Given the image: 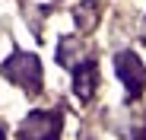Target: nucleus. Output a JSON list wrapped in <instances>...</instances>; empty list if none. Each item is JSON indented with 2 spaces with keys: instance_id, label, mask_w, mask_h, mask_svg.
<instances>
[{
  "instance_id": "f257e3e1",
  "label": "nucleus",
  "mask_w": 146,
  "mask_h": 140,
  "mask_svg": "<svg viewBox=\"0 0 146 140\" xmlns=\"http://www.w3.org/2000/svg\"><path fill=\"white\" fill-rule=\"evenodd\" d=\"M3 73H7V80L26 86L29 92H35V89L41 86V64H38L35 54H22V51L13 54V57L3 64Z\"/></svg>"
},
{
  "instance_id": "f03ea898",
  "label": "nucleus",
  "mask_w": 146,
  "mask_h": 140,
  "mask_svg": "<svg viewBox=\"0 0 146 140\" xmlns=\"http://www.w3.org/2000/svg\"><path fill=\"white\" fill-rule=\"evenodd\" d=\"M60 118L51 111H32L19 127V140H57Z\"/></svg>"
},
{
  "instance_id": "7ed1b4c3",
  "label": "nucleus",
  "mask_w": 146,
  "mask_h": 140,
  "mask_svg": "<svg viewBox=\"0 0 146 140\" xmlns=\"http://www.w3.org/2000/svg\"><path fill=\"white\" fill-rule=\"evenodd\" d=\"M114 67H117V77L127 86V96H140L143 86H146V67L140 64V57L130 54V51H121L114 57Z\"/></svg>"
},
{
  "instance_id": "20e7f679",
  "label": "nucleus",
  "mask_w": 146,
  "mask_h": 140,
  "mask_svg": "<svg viewBox=\"0 0 146 140\" xmlns=\"http://www.w3.org/2000/svg\"><path fill=\"white\" fill-rule=\"evenodd\" d=\"M57 61L70 70H76L80 64H86V45L76 41V38H64L60 48H57Z\"/></svg>"
},
{
  "instance_id": "39448f33",
  "label": "nucleus",
  "mask_w": 146,
  "mask_h": 140,
  "mask_svg": "<svg viewBox=\"0 0 146 140\" xmlns=\"http://www.w3.org/2000/svg\"><path fill=\"white\" fill-rule=\"evenodd\" d=\"M76 83H73V89H76V96L80 99H92V92H95V64H80L76 70Z\"/></svg>"
},
{
  "instance_id": "423d86ee",
  "label": "nucleus",
  "mask_w": 146,
  "mask_h": 140,
  "mask_svg": "<svg viewBox=\"0 0 146 140\" xmlns=\"http://www.w3.org/2000/svg\"><path fill=\"white\" fill-rule=\"evenodd\" d=\"M95 19H99V7L92 3V0H83V3L76 7V22H80V29H92L95 26Z\"/></svg>"
},
{
  "instance_id": "0eeeda50",
  "label": "nucleus",
  "mask_w": 146,
  "mask_h": 140,
  "mask_svg": "<svg viewBox=\"0 0 146 140\" xmlns=\"http://www.w3.org/2000/svg\"><path fill=\"white\" fill-rule=\"evenodd\" d=\"M143 41H146V22H143Z\"/></svg>"
},
{
  "instance_id": "6e6552de",
  "label": "nucleus",
  "mask_w": 146,
  "mask_h": 140,
  "mask_svg": "<svg viewBox=\"0 0 146 140\" xmlns=\"http://www.w3.org/2000/svg\"><path fill=\"white\" fill-rule=\"evenodd\" d=\"M137 140H146V134H140V137H137Z\"/></svg>"
},
{
  "instance_id": "1a4fd4ad",
  "label": "nucleus",
  "mask_w": 146,
  "mask_h": 140,
  "mask_svg": "<svg viewBox=\"0 0 146 140\" xmlns=\"http://www.w3.org/2000/svg\"><path fill=\"white\" fill-rule=\"evenodd\" d=\"M0 140H3V131H0Z\"/></svg>"
}]
</instances>
